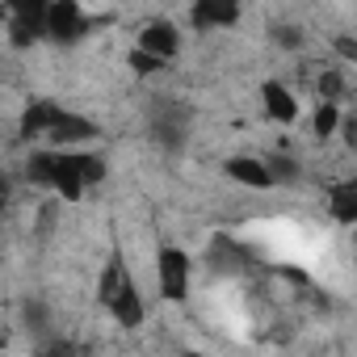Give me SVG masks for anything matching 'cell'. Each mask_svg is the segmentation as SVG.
<instances>
[{"instance_id": "ac0fdd59", "label": "cell", "mask_w": 357, "mask_h": 357, "mask_svg": "<svg viewBox=\"0 0 357 357\" xmlns=\"http://www.w3.org/2000/svg\"><path fill=\"white\" fill-rule=\"evenodd\" d=\"M336 51H340L344 59H357V43H353V38H336Z\"/></svg>"}, {"instance_id": "30bf717a", "label": "cell", "mask_w": 357, "mask_h": 357, "mask_svg": "<svg viewBox=\"0 0 357 357\" xmlns=\"http://www.w3.org/2000/svg\"><path fill=\"white\" fill-rule=\"evenodd\" d=\"M261 97H265V114H269V118H278V122H294L298 105H294V97H290L282 84H265Z\"/></svg>"}, {"instance_id": "4fadbf2b", "label": "cell", "mask_w": 357, "mask_h": 357, "mask_svg": "<svg viewBox=\"0 0 357 357\" xmlns=\"http://www.w3.org/2000/svg\"><path fill=\"white\" fill-rule=\"evenodd\" d=\"M336 126H340V109L332 101H319V109H315V135L319 139H332Z\"/></svg>"}, {"instance_id": "7a4b0ae2", "label": "cell", "mask_w": 357, "mask_h": 357, "mask_svg": "<svg viewBox=\"0 0 357 357\" xmlns=\"http://www.w3.org/2000/svg\"><path fill=\"white\" fill-rule=\"evenodd\" d=\"M22 135H26V139L43 135V139H51L55 147H68V143H84V139H93L97 126H93L89 118H80V114L59 109L55 101H34V105L26 109V118H22Z\"/></svg>"}, {"instance_id": "6da1fadb", "label": "cell", "mask_w": 357, "mask_h": 357, "mask_svg": "<svg viewBox=\"0 0 357 357\" xmlns=\"http://www.w3.org/2000/svg\"><path fill=\"white\" fill-rule=\"evenodd\" d=\"M101 176H105V164L97 155H80V151H34V160H30V181L51 185L68 202H76L84 194V185L101 181Z\"/></svg>"}, {"instance_id": "ba28073f", "label": "cell", "mask_w": 357, "mask_h": 357, "mask_svg": "<svg viewBox=\"0 0 357 357\" xmlns=\"http://www.w3.org/2000/svg\"><path fill=\"white\" fill-rule=\"evenodd\" d=\"M109 311H114V319L122 324V328H139L143 324V298H139V286L126 278L122 282V290H118V298L109 303Z\"/></svg>"}, {"instance_id": "3957f363", "label": "cell", "mask_w": 357, "mask_h": 357, "mask_svg": "<svg viewBox=\"0 0 357 357\" xmlns=\"http://www.w3.org/2000/svg\"><path fill=\"white\" fill-rule=\"evenodd\" d=\"M160 294L168 303H181L190 294V257L181 248H164L160 252Z\"/></svg>"}, {"instance_id": "5bb4252c", "label": "cell", "mask_w": 357, "mask_h": 357, "mask_svg": "<svg viewBox=\"0 0 357 357\" xmlns=\"http://www.w3.org/2000/svg\"><path fill=\"white\" fill-rule=\"evenodd\" d=\"M34 353H38V357H89V353H84L80 344H72L68 336H63V340H43Z\"/></svg>"}, {"instance_id": "52a82bcc", "label": "cell", "mask_w": 357, "mask_h": 357, "mask_svg": "<svg viewBox=\"0 0 357 357\" xmlns=\"http://www.w3.org/2000/svg\"><path fill=\"white\" fill-rule=\"evenodd\" d=\"M227 176H231V181H240V185H252V190H269V185H273V172H269V164H261V160H248V155H236V160H227Z\"/></svg>"}, {"instance_id": "d6986e66", "label": "cell", "mask_w": 357, "mask_h": 357, "mask_svg": "<svg viewBox=\"0 0 357 357\" xmlns=\"http://www.w3.org/2000/svg\"><path fill=\"white\" fill-rule=\"evenodd\" d=\"M344 143H349V147H357V118H349V122H344Z\"/></svg>"}, {"instance_id": "8fae6325", "label": "cell", "mask_w": 357, "mask_h": 357, "mask_svg": "<svg viewBox=\"0 0 357 357\" xmlns=\"http://www.w3.org/2000/svg\"><path fill=\"white\" fill-rule=\"evenodd\" d=\"M122 282H126V269H122V257L114 252V257H109V265L101 269V286H97V298H101V303L109 307V303L118 298V290H122Z\"/></svg>"}, {"instance_id": "ffe728a7", "label": "cell", "mask_w": 357, "mask_h": 357, "mask_svg": "<svg viewBox=\"0 0 357 357\" xmlns=\"http://www.w3.org/2000/svg\"><path fill=\"white\" fill-rule=\"evenodd\" d=\"M185 357H206V353H185Z\"/></svg>"}, {"instance_id": "7c38bea8", "label": "cell", "mask_w": 357, "mask_h": 357, "mask_svg": "<svg viewBox=\"0 0 357 357\" xmlns=\"http://www.w3.org/2000/svg\"><path fill=\"white\" fill-rule=\"evenodd\" d=\"M332 215L340 223H357V181H340L332 190Z\"/></svg>"}, {"instance_id": "277c9868", "label": "cell", "mask_w": 357, "mask_h": 357, "mask_svg": "<svg viewBox=\"0 0 357 357\" xmlns=\"http://www.w3.org/2000/svg\"><path fill=\"white\" fill-rule=\"evenodd\" d=\"M47 34L59 38V43H72V38L84 34V13H80L76 0H59V5L47 9Z\"/></svg>"}, {"instance_id": "9a60e30c", "label": "cell", "mask_w": 357, "mask_h": 357, "mask_svg": "<svg viewBox=\"0 0 357 357\" xmlns=\"http://www.w3.org/2000/svg\"><path fill=\"white\" fill-rule=\"evenodd\" d=\"M340 93H344V76H340L336 68H328V72L319 76V97L336 105V97H340Z\"/></svg>"}, {"instance_id": "8992f818", "label": "cell", "mask_w": 357, "mask_h": 357, "mask_svg": "<svg viewBox=\"0 0 357 357\" xmlns=\"http://www.w3.org/2000/svg\"><path fill=\"white\" fill-rule=\"evenodd\" d=\"M176 47H181V38H176V30H172L168 22H151V26L139 34V51L155 55L160 63H168V59L176 55Z\"/></svg>"}, {"instance_id": "9c48e42d", "label": "cell", "mask_w": 357, "mask_h": 357, "mask_svg": "<svg viewBox=\"0 0 357 357\" xmlns=\"http://www.w3.org/2000/svg\"><path fill=\"white\" fill-rule=\"evenodd\" d=\"M194 26L198 30H211V26H236L240 22V5H219V0H202L194 5Z\"/></svg>"}, {"instance_id": "e0dca14e", "label": "cell", "mask_w": 357, "mask_h": 357, "mask_svg": "<svg viewBox=\"0 0 357 357\" xmlns=\"http://www.w3.org/2000/svg\"><path fill=\"white\" fill-rule=\"evenodd\" d=\"M278 43H282V47H298L303 38H298V30H290V26H282V30H278Z\"/></svg>"}, {"instance_id": "2e32d148", "label": "cell", "mask_w": 357, "mask_h": 357, "mask_svg": "<svg viewBox=\"0 0 357 357\" xmlns=\"http://www.w3.org/2000/svg\"><path fill=\"white\" fill-rule=\"evenodd\" d=\"M130 68H135V72H143V76H147V72H160V68H164V63H160V59H155V55H147V51H135V55H130Z\"/></svg>"}, {"instance_id": "5b68a950", "label": "cell", "mask_w": 357, "mask_h": 357, "mask_svg": "<svg viewBox=\"0 0 357 357\" xmlns=\"http://www.w3.org/2000/svg\"><path fill=\"white\" fill-rule=\"evenodd\" d=\"M47 9L51 5H38V0H34V5H30V0H22V5H13V43L17 47H26L30 38H38V34H47Z\"/></svg>"}]
</instances>
